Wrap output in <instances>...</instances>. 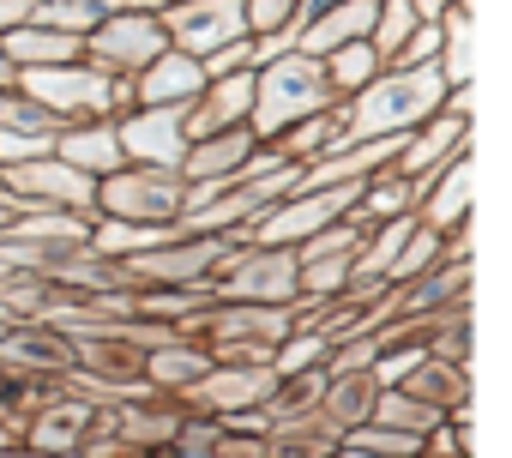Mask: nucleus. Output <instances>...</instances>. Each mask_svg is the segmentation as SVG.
Instances as JSON below:
<instances>
[{
	"instance_id": "40",
	"label": "nucleus",
	"mask_w": 512,
	"mask_h": 458,
	"mask_svg": "<svg viewBox=\"0 0 512 458\" xmlns=\"http://www.w3.org/2000/svg\"><path fill=\"white\" fill-rule=\"evenodd\" d=\"M422 356H428V338H398V344H386V350L374 356V374H380L386 386H398V380H404Z\"/></svg>"
},
{
	"instance_id": "11",
	"label": "nucleus",
	"mask_w": 512,
	"mask_h": 458,
	"mask_svg": "<svg viewBox=\"0 0 512 458\" xmlns=\"http://www.w3.org/2000/svg\"><path fill=\"white\" fill-rule=\"evenodd\" d=\"M103 422H115V404H97L73 386H55L43 398V410L25 422V452H73L79 458L91 428H103Z\"/></svg>"
},
{
	"instance_id": "42",
	"label": "nucleus",
	"mask_w": 512,
	"mask_h": 458,
	"mask_svg": "<svg viewBox=\"0 0 512 458\" xmlns=\"http://www.w3.org/2000/svg\"><path fill=\"white\" fill-rule=\"evenodd\" d=\"M211 350H217V362H260V368H272V356H278L272 338H211Z\"/></svg>"
},
{
	"instance_id": "12",
	"label": "nucleus",
	"mask_w": 512,
	"mask_h": 458,
	"mask_svg": "<svg viewBox=\"0 0 512 458\" xmlns=\"http://www.w3.org/2000/svg\"><path fill=\"white\" fill-rule=\"evenodd\" d=\"M0 362L31 380H67L79 368V338L55 320H7L0 326Z\"/></svg>"
},
{
	"instance_id": "16",
	"label": "nucleus",
	"mask_w": 512,
	"mask_h": 458,
	"mask_svg": "<svg viewBox=\"0 0 512 458\" xmlns=\"http://www.w3.org/2000/svg\"><path fill=\"white\" fill-rule=\"evenodd\" d=\"M278 386V368H260V362H211L205 380H193L181 398L205 416H241V410H260Z\"/></svg>"
},
{
	"instance_id": "37",
	"label": "nucleus",
	"mask_w": 512,
	"mask_h": 458,
	"mask_svg": "<svg viewBox=\"0 0 512 458\" xmlns=\"http://www.w3.org/2000/svg\"><path fill=\"white\" fill-rule=\"evenodd\" d=\"M428 266H440V229L416 217L410 242H404V254H398V266H392V284H410V278H422Z\"/></svg>"
},
{
	"instance_id": "4",
	"label": "nucleus",
	"mask_w": 512,
	"mask_h": 458,
	"mask_svg": "<svg viewBox=\"0 0 512 458\" xmlns=\"http://www.w3.org/2000/svg\"><path fill=\"white\" fill-rule=\"evenodd\" d=\"M97 211H67V205H25L7 229H0V260L7 266H37L49 272L55 260L91 248Z\"/></svg>"
},
{
	"instance_id": "36",
	"label": "nucleus",
	"mask_w": 512,
	"mask_h": 458,
	"mask_svg": "<svg viewBox=\"0 0 512 458\" xmlns=\"http://www.w3.org/2000/svg\"><path fill=\"white\" fill-rule=\"evenodd\" d=\"M344 452H386V458H410L422 452V434H404V428H386V422H362L344 434Z\"/></svg>"
},
{
	"instance_id": "7",
	"label": "nucleus",
	"mask_w": 512,
	"mask_h": 458,
	"mask_svg": "<svg viewBox=\"0 0 512 458\" xmlns=\"http://www.w3.org/2000/svg\"><path fill=\"white\" fill-rule=\"evenodd\" d=\"M266 199L253 181H187V211H181V229L193 236H235V242H253V223H260Z\"/></svg>"
},
{
	"instance_id": "45",
	"label": "nucleus",
	"mask_w": 512,
	"mask_h": 458,
	"mask_svg": "<svg viewBox=\"0 0 512 458\" xmlns=\"http://www.w3.org/2000/svg\"><path fill=\"white\" fill-rule=\"evenodd\" d=\"M97 7H103V13H121V7H133V13H163L169 0H97Z\"/></svg>"
},
{
	"instance_id": "1",
	"label": "nucleus",
	"mask_w": 512,
	"mask_h": 458,
	"mask_svg": "<svg viewBox=\"0 0 512 458\" xmlns=\"http://www.w3.org/2000/svg\"><path fill=\"white\" fill-rule=\"evenodd\" d=\"M446 73H440V61L434 67H380L356 97H344L350 103V133L356 139H374V133H410V127H422L428 115H440L446 109Z\"/></svg>"
},
{
	"instance_id": "32",
	"label": "nucleus",
	"mask_w": 512,
	"mask_h": 458,
	"mask_svg": "<svg viewBox=\"0 0 512 458\" xmlns=\"http://www.w3.org/2000/svg\"><path fill=\"white\" fill-rule=\"evenodd\" d=\"M326 356H332V338H326V332L296 326V332H284V338H278L272 368H278V374H302V368H326Z\"/></svg>"
},
{
	"instance_id": "44",
	"label": "nucleus",
	"mask_w": 512,
	"mask_h": 458,
	"mask_svg": "<svg viewBox=\"0 0 512 458\" xmlns=\"http://www.w3.org/2000/svg\"><path fill=\"white\" fill-rule=\"evenodd\" d=\"M25 19H37V0H0V37L19 31Z\"/></svg>"
},
{
	"instance_id": "15",
	"label": "nucleus",
	"mask_w": 512,
	"mask_h": 458,
	"mask_svg": "<svg viewBox=\"0 0 512 458\" xmlns=\"http://www.w3.org/2000/svg\"><path fill=\"white\" fill-rule=\"evenodd\" d=\"M187 416H193V404L181 398V392H133V398H121L115 404V434L127 440V452H175V434L187 428Z\"/></svg>"
},
{
	"instance_id": "46",
	"label": "nucleus",
	"mask_w": 512,
	"mask_h": 458,
	"mask_svg": "<svg viewBox=\"0 0 512 458\" xmlns=\"http://www.w3.org/2000/svg\"><path fill=\"white\" fill-rule=\"evenodd\" d=\"M410 7H416V19H446L458 0H410ZM464 7H470V0H464Z\"/></svg>"
},
{
	"instance_id": "5",
	"label": "nucleus",
	"mask_w": 512,
	"mask_h": 458,
	"mask_svg": "<svg viewBox=\"0 0 512 458\" xmlns=\"http://www.w3.org/2000/svg\"><path fill=\"white\" fill-rule=\"evenodd\" d=\"M211 290L235 296V302H290L296 308V296H302V254L278 248V242H235L229 260L211 272Z\"/></svg>"
},
{
	"instance_id": "39",
	"label": "nucleus",
	"mask_w": 512,
	"mask_h": 458,
	"mask_svg": "<svg viewBox=\"0 0 512 458\" xmlns=\"http://www.w3.org/2000/svg\"><path fill=\"white\" fill-rule=\"evenodd\" d=\"M55 139H61V127H0V169L55 151Z\"/></svg>"
},
{
	"instance_id": "31",
	"label": "nucleus",
	"mask_w": 512,
	"mask_h": 458,
	"mask_svg": "<svg viewBox=\"0 0 512 458\" xmlns=\"http://www.w3.org/2000/svg\"><path fill=\"white\" fill-rule=\"evenodd\" d=\"M380 67H386V61H380V49H374L368 37H362V43H344V49H332V55H326V73H332L338 97H356Z\"/></svg>"
},
{
	"instance_id": "26",
	"label": "nucleus",
	"mask_w": 512,
	"mask_h": 458,
	"mask_svg": "<svg viewBox=\"0 0 512 458\" xmlns=\"http://www.w3.org/2000/svg\"><path fill=\"white\" fill-rule=\"evenodd\" d=\"M211 362H217V350H211V338H169V344H157L151 356H145V374H151V386L157 392H187L193 380H205L211 374Z\"/></svg>"
},
{
	"instance_id": "27",
	"label": "nucleus",
	"mask_w": 512,
	"mask_h": 458,
	"mask_svg": "<svg viewBox=\"0 0 512 458\" xmlns=\"http://www.w3.org/2000/svg\"><path fill=\"white\" fill-rule=\"evenodd\" d=\"M398 386H404V392H416L422 404H434V410H446V416H452V410H464V404H470V362H452V356H434V350H428V356L398 380Z\"/></svg>"
},
{
	"instance_id": "49",
	"label": "nucleus",
	"mask_w": 512,
	"mask_h": 458,
	"mask_svg": "<svg viewBox=\"0 0 512 458\" xmlns=\"http://www.w3.org/2000/svg\"><path fill=\"white\" fill-rule=\"evenodd\" d=\"M320 7H332V0H308V13H320Z\"/></svg>"
},
{
	"instance_id": "28",
	"label": "nucleus",
	"mask_w": 512,
	"mask_h": 458,
	"mask_svg": "<svg viewBox=\"0 0 512 458\" xmlns=\"http://www.w3.org/2000/svg\"><path fill=\"white\" fill-rule=\"evenodd\" d=\"M0 49H7L13 67H61V61H79V55H85V37L55 31V25H43V19H25L19 31L0 37Z\"/></svg>"
},
{
	"instance_id": "21",
	"label": "nucleus",
	"mask_w": 512,
	"mask_h": 458,
	"mask_svg": "<svg viewBox=\"0 0 512 458\" xmlns=\"http://www.w3.org/2000/svg\"><path fill=\"white\" fill-rule=\"evenodd\" d=\"M55 151L67 157V163H79L85 175H109V169H121L127 163V145H121V121L115 115H97V121H67L61 127V139H55Z\"/></svg>"
},
{
	"instance_id": "25",
	"label": "nucleus",
	"mask_w": 512,
	"mask_h": 458,
	"mask_svg": "<svg viewBox=\"0 0 512 458\" xmlns=\"http://www.w3.org/2000/svg\"><path fill=\"white\" fill-rule=\"evenodd\" d=\"M205 79H211L205 61L169 43V49L139 73V103H193V97L205 91Z\"/></svg>"
},
{
	"instance_id": "48",
	"label": "nucleus",
	"mask_w": 512,
	"mask_h": 458,
	"mask_svg": "<svg viewBox=\"0 0 512 458\" xmlns=\"http://www.w3.org/2000/svg\"><path fill=\"white\" fill-rule=\"evenodd\" d=\"M7 79H19V67L7 61V49H0V85H7Z\"/></svg>"
},
{
	"instance_id": "20",
	"label": "nucleus",
	"mask_w": 512,
	"mask_h": 458,
	"mask_svg": "<svg viewBox=\"0 0 512 458\" xmlns=\"http://www.w3.org/2000/svg\"><path fill=\"white\" fill-rule=\"evenodd\" d=\"M380 392H386V380H380L374 368H332V374H326V398H320V416H326V428L350 434V428L374 422V404H380Z\"/></svg>"
},
{
	"instance_id": "30",
	"label": "nucleus",
	"mask_w": 512,
	"mask_h": 458,
	"mask_svg": "<svg viewBox=\"0 0 512 458\" xmlns=\"http://www.w3.org/2000/svg\"><path fill=\"white\" fill-rule=\"evenodd\" d=\"M374 422H386V428H404V434H422V440H428V428H440V422H446V410L422 404V398H416V392H404V386H386V392H380V404H374Z\"/></svg>"
},
{
	"instance_id": "41",
	"label": "nucleus",
	"mask_w": 512,
	"mask_h": 458,
	"mask_svg": "<svg viewBox=\"0 0 512 458\" xmlns=\"http://www.w3.org/2000/svg\"><path fill=\"white\" fill-rule=\"evenodd\" d=\"M440 37H446L440 19H422V25L410 31V43L392 55V67H434V61H440Z\"/></svg>"
},
{
	"instance_id": "14",
	"label": "nucleus",
	"mask_w": 512,
	"mask_h": 458,
	"mask_svg": "<svg viewBox=\"0 0 512 458\" xmlns=\"http://www.w3.org/2000/svg\"><path fill=\"white\" fill-rule=\"evenodd\" d=\"M229 248H235V236H193V229H181L175 242H163L127 266L139 284H205L211 290V272L229 260Z\"/></svg>"
},
{
	"instance_id": "13",
	"label": "nucleus",
	"mask_w": 512,
	"mask_h": 458,
	"mask_svg": "<svg viewBox=\"0 0 512 458\" xmlns=\"http://www.w3.org/2000/svg\"><path fill=\"white\" fill-rule=\"evenodd\" d=\"M169 43L187 49V55H217L223 43L247 37V0H169V7L157 13Z\"/></svg>"
},
{
	"instance_id": "8",
	"label": "nucleus",
	"mask_w": 512,
	"mask_h": 458,
	"mask_svg": "<svg viewBox=\"0 0 512 458\" xmlns=\"http://www.w3.org/2000/svg\"><path fill=\"white\" fill-rule=\"evenodd\" d=\"M163 49H169L163 19H157V13H133V7L103 13V19H97V31L85 37V55H91L103 73H145Z\"/></svg>"
},
{
	"instance_id": "17",
	"label": "nucleus",
	"mask_w": 512,
	"mask_h": 458,
	"mask_svg": "<svg viewBox=\"0 0 512 458\" xmlns=\"http://www.w3.org/2000/svg\"><path fill=\"white\" fill-rule=\"evenodd\" d=\"M121 121V145H127V163H169L181 169L187 157V103H139Z\"/></svg>"
},
{
	"instance_id": "3",
	"label": "nucleus",
	"mask_w": 512,
	"mask_h": 458,
	"mask_svg": "<svg viewBox=\"0 0 512 458\" xmlns=\"http://www.w3.org/2000/svg\"><path fill=\"white\" fill-rule=\"evenodd\" d=\"M181 211H187V175L169 163H121L97 181V217L181 223Z\"/></svg>"
},
{
	"instance_id": "19",
	"label": "nucleus",
	"mask_w": 512,
	"mask_h": 458,
	"mask_svg": "<svg viewBox=\"0 0 512 458\" xmlns=\"http://www.w3.org/2000/svg\"><path fill=\"white\" fill-rule=\"evenodd\" d=\"M374 19H380V0H332V7L308 13L296 49H308V55H332V49H344V43L374 37Z\"/></svg>"
},
{
	"instance_id": "43",
	"label": "nucleus",
	"mask_w": 512,
	"mask_h": 458,
	"mask_svg": "<svg viewBox=\"0 0 512 458\" xmlns=\"http://www.w3.org/2000/svg\"><path fill=\"white\" fill-rule=\"evenodd\" d=\"M235 67H260V61H253V31L235 37V43H223L217 55H205V73H235Z\"/></svg>"
},
{
	"instance_id": "24",
	"label": "nucleus",
	"mask_w": 512,
	"mask_h": 458,
	"mask_svg": "<svg viewBox=\"0 0 512 458\" xmlns=\"http://www.w3.org/2000/svg\"><path fill=\"white\" fill-rule=\"evenodd\" d=\"M296 332V308L290 302H235V296H217L211 308V338H284Z\"/></svg>"
},
{
	"instance_id": "6",
	"label": "nucleus",
	"mask_w": 512,
	"mask_h": 458,
	"mask_svg": "<svg viewBox=\"0 0 512 458\" xmlns=\"http://www.w3.org/2000/svg\"><path fill=\"white\" fill-rule=\"evenodd\" d=\"M19 85H25L43 109H55L61 121L115 115V73H103L91 55L61 61V67H19Z\"/></svg>"
},
{
	"instance_id": "22",
	"label": "nucleus",
	"mask_w": 512,
	"mask_h": 458,
	"mask_svg": "<svg viewBox=\"0 0 512 458\" xmlns=\"http://www.w3.org/2000/svg\"><path fill=\"white\" fill-rule=\"evenodd\" d=\"M253 145H260V133H253V127L205 133V139H193V145H187L181 175H187V181H235V175H241V163L253 157Z\"/></svg>"
},
{
	"instance_id": "33",
	"label": "nucleus",
	"mask_w": 512,
	"mask_h": 458,
	"mask_svg": "<svg viewBox=\"0 0 512 458\" xmlns=\"http://www.w3.org/2000/svg\"><path fill=\"white\" fill-rule=\"evenodd\" d=\"M302 25H308V0H247V31L253 37H272V31L302 37Z\"/></svg>"
},
{
	"instance_id": "18",
	"label": "nucleus",
	"mask_w": 512,
	"mask_h": 458,
	"mask_svg": "<svg viewBox=\"0 0 512 458\" xmlns=\"http://www.w3.org/2000/svg\"><path fill=\"white\" fill-rule=\"evenodd\" d=\"M253 91H260V67H235V73H211L205 91L187 103V145L223 127H253Z\"/></svg>"
},
{
	"instance_id": "35",
	"label": "nucleus",
	"mask_w": 512,
	"mask_h": 458,
	"mask_svg": "<svg viewBox=\"0 0 512 458\" xmlns=\"http://www.w3.org/2000/svg\"><path fill=\"white\" fill-rule=\"evenodd\" d=\"M422 19H416V7H410V0H380V19H374V49H380V61L392 67V55L410 43V31H416Z\"/></svg>"
},
{
	"instance_id": "34",
	"label": "nucleus",
	"mask_w": 512,
	"mask_h": 458,
	"mask_svg": "<svg viewBox=\"0 0 512 458\" xmlns=\"http://www.w3.org/2000/svg\"><path fill=\"white\" fill-rule=\"evenodd\" d=\"M356 284V254H320L302 260V296H344Z\"/></svg>"
},
{
	"instance_id": "9",
	"label": "nucleus",
	"mask_w": 512,
	"mask_h": 458,
	"mask_svg": "<svg viewBox=\"0 0 512 458\" xmlns=\"http://www.w3.org/2000/svg\"><path fill=\"white\" fill-rule=\"evenodd\" d=\"M0 187L19 193L25 205H67V211H97V175H85L79 163H67L61 151L25 157L0 169Z\"/></svg>"
},
{
	"instance_id": "38",
	"label": "nucleus",
	"mask_w": 512,
	"mask_h": 458,
	"mask_svg": "<svg viewBox=\"0 0 512 458\" xmlns=\"http://www.w3.org/2000/svg\"><path fill=\"white\" fill-rule=\"evenodd\" d=\"M37 19H43V25H55V31L91 37V31H97V19H103V7H97V0H37Z\"/></svg>"
},
{
	"instance_id": "29",
	"label": "nucleus",
	"mask_w": 512,
	"mask_h": 458,
	"mask_svg": "<svg viewBox=\"0 0 512 458\" xmlns=\"http://www.w3.org/2000/svg\"><path fill=\"white\" fill-rule=\"evenodd\" d=\"M416 217L422 223H434V229H446V223H458V217H470V151L428 187V199L416 205Z\"/></svg>"
},
{
	"instance_id": "10",
	"label": "nucleus",
	"mask_w": 512,
	"mask_h": 458,
	"mask_svg": "<svg viewBox=\"0 0 512 458\" xmlns=\"http://www.w3.org/2000/svg\"><path fill=\"white\" fill-rule=\"evenodd\" d=\"M356 205V187H296L290 199L266 205L253 223V242H278V248H302L308 236H320L326 223H338Z\"/></svg>"
},
{
	"instance_id": "23",
	"label": "nucleus",
	"mask_w": 512,
	"mask_h": 458,
	"mask_svg": "<svg viewBox=\"0 0 512 458\" xmlns=\"http://www.w3.org/2000/svg\"><path fill=\"white\" fill-rule=\"evenodd\" d=\"M356 133H350V103L338 97V103H326L320 115H308V121H296V127H284L272 145L284 151V157H296V163H320V157H332V151H344Z\"/></svg>"
},
{
	"instance_id": "47",
	"label": "nucleus",
	"mask_w": 512,
	"mask_h": 458,
	"mask_svg": "<svg viewBox=\"0 0 512 458\" xmlns=\"http://www.w3.org/2000/svg\"><path fill=\"white\" fill-rule=\"evenodd\" d=\"M0 452H25V434H19V428H7V422H0Z\"/></svg>"
},
{
	"instance_id": "2",
	"label": "nucleus",
	"mask_w": 512,
	"mask_h": 458,
	"mask_svg": "<svg viewBox=\"0 0 512 458\" xmlns=\"http://www.w3.org/2000/svg\"><path fill=\"white\" fill-rule=\"evenodd\" d=\"M326 103H338V85L326 73V55H308V49H284L260 67V91H253V133L260 139H278L284 127L320 115Z\"/></svg>"
}]
</instances>
